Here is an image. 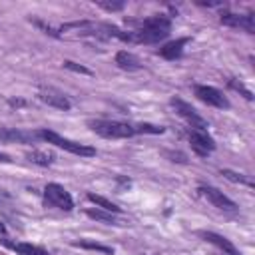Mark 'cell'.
Segmentation results:
<instances>
[{"instance_id": "44dd1931", "label": "cell", "mask_w": 255, "mask_h": 255, "mask_svg": "<svg viewBox=\"0 0 255 255\" xmlns=\"http://www.w3.org/2000/svg\"><path fill=\"white\" fill-rule=\"evenodd\" d=\"M62 64H64V68H68V70H72V72L92 76V70H88V68H86V66H82V64H76V62H72V60H64Z\"/></svg>"}, {"instance_id": "ac0fdd59", "label": "cell", "mask_w": 255, "mask_h": 255, "mask_svg": "<svg viewBox=\"0 0 255 255\" xmlns=\"http://www.w3.org/2000/svg\"><path fill=\"white\" fill-rule=\"evenodd\" d=\"M72 245H74V247H82V249L100 251V253H106V255H114V247L104 245V243H98V241H92V239H80V241H72Z\"/></svg>"}, {"instance_id": "3957f363", "label": "cell", "mask_w": 255, "mask_h": 255, "mask_svg": "<svg viewBox=\"0 0 255 255\" xmlns=\"http://www.w3.org/2000/svg\"><path fill=\"white\" fill-rule=\"evenodd\" d=\"M38 137L44 139V141H48V143H54V145L70 151V153H74V155H80V157H92V155H96V147L86 145V143H78L74 139H68V137H64V135H60V133H56L52 129H38Z\"/></svg>"}, {"instance_id": "6da1fadb", "label": "cell", "mask_w": 255, "mask_h": 255, "mask_svg": "<svg viewBox=\"0 0 255 255\" xmlns=\"http://www.w3.org/2000/svg\"><path fill=\"white\" fill-rule=\"evenodd\" d=\"M135 24H137V28L129 32V38L133 44H157V42L165 40L171 30V20L163 14H153Z\"/></svg>"}, {"instance_id": "cb8c5ba5", "label": "cell", "mask_w": 255, "mask_h": 255, "mask_svg": "<svg viewBox=\"0 0 255 255\" xmlns=\"http://www.w3.org/2000/svg\"><path fill=\"white\" fill-rule=\"evenodd\" d=\"M8 104H10L12 108H20V106H26V102H24V100H8Z\"/></svg>"}, {"instance_id": "5bb4252c", "label": "cell", "mask_w": 255, "mask_h": 255, "mask_svg": "<svg viewBox=\"0 0 255 255\" xmlns=\"http://www.w3.org/2000/svg\"><path fill=\"white\" fill-rule=\"evenodd\" d=\"M2 243L6 247H10L16 255H48V251L44 247H38V245H32V243H24V241H8V239H2Z\"/></svg>"}, {"instance_id": "ba28073f", "label": "cell", "mask_w": 255, "mask_h": 255, "mask_svg": "<svg viewBox=\"0 0 255 255\" xmlns=\"http://www.w3.org/2000/svg\"><path fill=\"white\" fill-rule=\"evenodd\" d=\"M38 100L44 102V104H48V106H52V108H56V110H62V112L72 110V102L68 100V96L64 92L52 88V86H40Z\"/></svg>"}, {"instance_id": "4fadbf2b", "label": "cell", "mask_w": 255, "mask_h": 255, "mask_svg": "<svg viewBox=\"0 0 255 255\" xmlns=\"http://www.w3.org/2000/svg\"><path fill=\"white\" fill-rule=\"evenodd\" d=\"M189 40H191L189 36H183V38L171 40V42H167L165 46H161V48L157 50V54H159L161 58L169 60V62H173V60H179V58L183 56V48H185V44H187Z\"/></svg>"}, {"instance_id": "2e32d148", "label": "cell", "mask_w": 255, "mask_h": 255, "mask_svg": "<svg viewBox=\"0 0 255 255\" xmlns=\"http://www.w3.org/2000/svg\"><path fill=\"white\" fill-rule=\"evenodd\" d=\"M86 197H88V201L96 203V205H98L100 209H104V211H110V213H116V215H118V213H122V207H118L114 201L106 199L104 195H96V193H92V191H90Z\"/></svg>"}, {"instance_id": "8992f818", "label": "cell", "mask_w": 255, "mask_h": 255, "mask_svg": "<svg viewBox=\"0 0 255 255\" xmlns=\"http://www.w3.org/2000/svg\"><path fill=\"white\" fill-rule=\"evenodd\" d=\"M193 94L197 100H201L207 106H213L217 110H229L231 102L227 100V96H223L221 90L213 88V86H205V84H195L193 86Z\"/></svg>"}, {"instance_id": "7402d4cb", "label": "cell", "mask_w": 255, "mask_h": 255, "mask_svg": "<svg viewBox=\"0 0 255 255\" xmlns=\"http://www.w3.org/2000/svg\"><path fill=\"white\" fill-rule=\"evenodd\" d=\"M100 8H104L106 12H118V10H124V2H106V0H98L96 2Z\"/></svg>"}, {"instance_id": "7c38bea8", "label": "cell", "mask_w": 255, "mask_h": 255, "mask_svg": "<svg viewBox=\"0 0 255 255\" xmlns=\"http://www.w3.org/2000/svg\"><path fill=\"white\" fill-rule=\"evenodd\" d=\"M197 235H199L203 241H207V243L219 247L225 255H241V253L237 251V247H235L227 237H223V235H219V233H215V231H205V229H201V231H197Z\"/></svg>"}, {"instance_id": "7a4b0ae2", "label": "cell", "mask_w": 255, "mask_h": 255, "mask_svg": "<svg viewBox=\"0 0 255 255\" xmlns=\"http://www.w3.org/2000/svg\"><path fill=\"white\" fill-rule=\"evenodd\" d=\"M86 126L94 133L108 137V139H126V137H131L137 133V128L133 124L116 122V120H88Z\"/></svg>"}, {"instance_id": "ffe728a7", "label": "cell", "mask_w": 255, "mask_h": 255, "mask_svg": "<svg viewBox=\"0 0 255 255\" xmlns=\"http://www.w3.org/2000/svg\"><path fill=\"white\" fill-rule=\"evenodd\" d=\"M221 175H223L225 179L233 181V183H243V185H247V187H253V181H251L249 177H245L243 173H237V171H231V169H221Z\"/></svg>"}, {"instance_id": "603a6c76", "label": "cell", "mask_w": 255, "mask_h": 255, "mask_svg": "<svg viewBox=\"0 0 255 255\" xmlns=\"http://www.w3.org/2000/svg\"><path fill=\"white\" fill-rule=\"evenodd\" d=\"M229 86H231L233 90L241 92V94H243V96H245L247 100H253V94H251V90H247V88H245V86H243L241 82H237V80H229Z\"/></svg>"}, {"instance_id": "9a60e30c", "label": "cell", "mask_w": 255, "mask_h": 255, "mask_svg": "<svg viewBox=\"0 0 255 255\" xmlns=\"http://www.w3.org/2000/svg\"><path fill=\"white\" fill-rule=\"evenodd\" d=\"M116 64H118V68H122V70H126V72H133V70H139V68H141L139 58L133 56V54L128 52V50H120V52L116 54Z\"/></svg>"}, {"instance_id": "5b68a950", "label": "cell", "mask_w": 255, "mask_h": 255, "mask_svg": "<svg viewBox=\"0 0 255 255\" xmlns=\"http://www.w3.org/2000/svg\"><path fill=\"white\" fill-rule=\"evenodd\" d=\"M169 106L177 112V116H181V118L189 124V128H191V129L207 131V128H209L207 120H205V118H201V116L195 112V108H193L191 104H187V102H185V100H181V98H171V100H169Z\"/></svg>"}, {"instance_id": "484cf974", "label": "cell", "mask_w": 255, "mask_h": 255, "mask_svg": "<svg viewBox=\"0 0 255 255\" xmlns=\"http://www.w3.org/2000/svg\"><path fill=\"white\" fill-rule=\"evenodd\" d=\"M0 235H6V225L0 221Z\"/></svg>"}, {"instance_id": "d4e9b609", "label": "cell", "mask_w": 255, "mask_h": 255, "mask_svg": "<svg viewBox=\"0 0 255 255\" xmlns=\"http://www.w3.org/2000/svg\"><path fill=\"white\" fill-rule=\"evenodd\" d=\"M0 161H2V163H10L12 159H10V155H6V153H0Z\"/></svg>"}, {"instance_id": "d6986e66", "label": "cell", "mask_w": 255, "mask_h": 255, "mask_svg": "<svg viewBox=\"0 0 255 255\" xmlns=\"http://www.w3.org/2000/svg\"><path fill=\"white\" fill-rule=\"evenodd\" d=\"M26 157H28V161H32V163H36V165H50V163H54V159H56L54 153H50V151H38V149L28 151Z\"/></svg>"}, {"instance_id": "9c48e42d", "label": "cell", "mask_w": 255, "mask_h": 255, "mask_svg": "<svg viewBox=\"0 0 255 255\" xmlns=\"http://www.w3.org/2000/svg\"><path fill=\"white\" fill-rule=\"evenodd\" d=\"M191 149L199 155V157H207L213 149H215V139L207 133V131H199V129H189L187 133Z\"/></svg>"}, {"instance_id": "8fae6325", "label": "cell", "mask_w": 255, "mask_h": 255, "mask_svg": "<svg viewBox=\"0 0 255 255\" xmlns=\"http://www.w3.org/2000/svg\"><path fill=\"white\" fill-rule=\"evenodd\" d=\"M38 131H28L20 128H0V141H16V143H34L38 141Z\"/></svg>"}, {"instance_id": "30bf717a", "label": "cell", "mask_w": 255, "mask_h": 255, "mask_svg": "<svg viewBox=\"0 0 255 255\" xmlns=\"http://www.w3.org/2000/svg\"><path fill=\"white\" fill-rule=\"evenodd\" d=\"M219 22L229 28H241L247 34L255 32V16L253 14H233V12H221Z\"/></svg>"}, {"instance_id": "52a82bcc", "label": "cell", "mask_w": 255, "mask_h": 255, "mask_svg": "<svg viewBox=\"0 0 255 255\" xmlns=\"http://www.w3.org/2000/svg\"><path fill=\"white\" fill-rule=\"evenodd\" d=\"M197 191L213 205V207H217V209H221V211H237V205H235V201L233 199H229L223 191H219L217 187H213V185H205V183H201L199 187H197Z\"/></svg>"}, {"instance_id": "e0dca14e", "label": "cell", "mask_w": 255, "mask_h": 255, "mask_svg": "<svg viewBox=\"0 0 255 255\" xmlns=\"http://www.w3.org/2000/svg\"><path fill=\"white\" fill-rule=\"evenodd\" d=\"M86 215L90 219H96V221H102L106 225H120L116 213H110V211H104V209H86Z\"/></svg>"}, {"instance_id": "277c9868", "label": "cell", "mask_w": 255, "mask_h": 255, "mask_svg": "<svg viewBox=\"0 0 255 255\" xmlns=\"http://www.w3.org/2000/svg\"><path fill=\"white\" fill-rule=\"evenodd\" d=\"M44 205L46 207H56V209H62V211H72L74 209V199H72L70 191L64 185H60L56 181H50L44 187Z\"/></svg>"}]
</instances>
